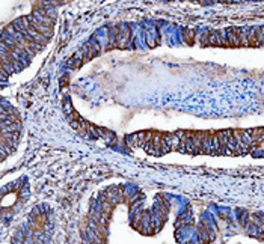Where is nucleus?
Returning <instances> with one entry per match:
<instances>
[{"label": "nucleus", "mask_w": 264, "mask_h": 244, "mask_svg": "<svg viewBox=\"0 0 264 244\" xmlns=\"http://www.w3.org/2000/svg\"><path fill=\"white\" fill-rule=\"evenodd\" d=\"M183 35H184V40H186L187 44H193V38H195V31L193 29H186L183 32Z\"/></svg>", "instance_id": "f257e3e1"}]
</instances>
